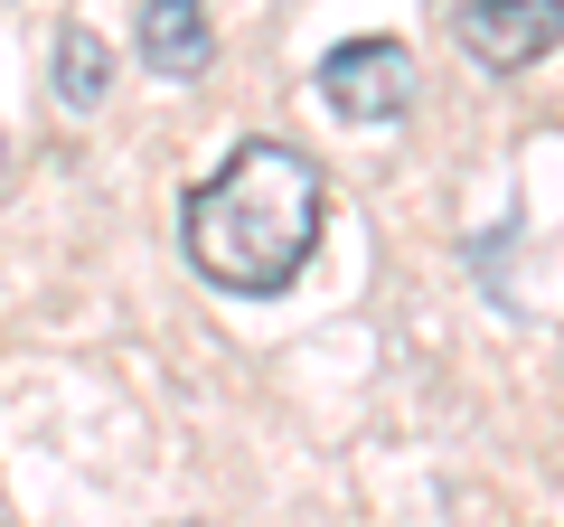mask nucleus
<instances>
[{
	"label": "nucleus",
	"mask_w": 564,
	"mask_h": 527,
	"mask_svg": "<svg viewBox=\"0 0 564 527\" xmlns=\"http://www.w3.org/2000/svg\"><path fill=\"white\" fill-rule=\"evenodd\" d=\"M321 170H311V151L292 142H236L226 151L217 180L188 189V264H198L217 292H245V302H263V292H292L302 283L311 245H321Z\"/></svg>",
	"instance_id": "1"
},
{
	"label": "nucleus",
	"mask_w": 564,
	"mask_h": 527,
	"mask_svg": "<svg viewBox=\"0 0 564 527\" xmlns=\"http://www.w3.org/2000/svg\"><path fill=\"white\" fill-rule=\"evenodd\" d=\"M321 104L348 122H395L404 104H414V47L404 39H339L321 66Z\"/></svg>",
	"instance_id": "2"
},
{
	"label": "nucleus",
	"mask_w": 564,
	"mask_h": 527,
	"mask_svg": "<svg viewBox=\"0 0 564 527\" xmlns=\"http://www.w3.org/2000/svg\"><path fill=\"white\" fill-rule=\"evenodd\" d=\"M452 39L489 76H518V66H536V57L564 47V0H462L452 10Z\"/></svg>",
	"instance_id": "3"
},
{
	"label": "nucleus",
	"mask_w": 564,
	"mask_h": 527,
	"mask_svg": "<svg viewBox=\"0 0 564 527\" xmlns=\"http://www.w3.org/2000/svg\"><path fill=\"white\" fill-rule=\"evenodd\" d=\"M141 66L170 85H198L217 66V20L207 0H141Z\"/></svg>",
	"instance_id": "4"
},
{
	"label": "nucleus",
	"mask_w": 564,
	"mask_h": 527,
	"mask_svg": "<svg viewBox=\"0 0 564 527\" xmlns=\"http://www.w3.org/2000/svg\"><path fill=\"white\" fill-rule=\"evenodd\" d=\"M104 85H113L104 39H95V29H57V104H66V114H95Z\"/></svg>",
	"instance_id": "5"
},
{
	"label": "nucleus",
	"mask_w": 564,
	"mask_h": 527,
	"mask_svg": "<svg viewBox=\"0 0 564 527\" xmlns=\"http://www.w3.org/2000/svg\"><path fill=\"white\" fill-rule=\"evenodd\" d=\"M0 161H10V142H0Z\"/></svg>",
	"instance_id": "6"
}]
</instances>
